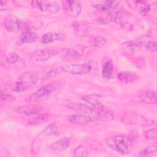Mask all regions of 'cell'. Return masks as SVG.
<instances>
[{"label": "cell", "instance_id": "obj_18", "mask_svg": "<svg viewBox=\"0 0 157 157\" xmlns=\"http://www.w3.org/2000/svg\"><path fill=\"white\" fill-rule=\"evenodd\" d=\"M48 119V115L44 113H37L29 116L28 123L29 125H36L42 124L47 121Z\"/></svg>", "mask_w": 157, "mask_h": 157}, {"label": "cell", "instance_id": "obj_29", "mask_svg": "<svg viewBox=\"0 0 157 157\" xmlns=\"http://www.w3.org/2000/svg\"><path fill=\"white\" fill-rule=\"evenodd\" d=\"M58 131V127L55 123H51L48 125L44 130V132L47 135L56 134Z\"/></svg>", "mask_w": 157, "mask_h": 157}, {"label": "cell", "instance_id": "obj_2", "mask_svg": "<svg viewBox=\"0 0 157 157\" xmlns=\"http://www.w3.org/2000/svg\"><path fill=\"white\" fill-rule=\"evenodd\" d=\"M38 80L37 74L34 72H26L21 75L17 80L14 91L22 92L26 91L36 84Z\"/></svg>", "mask_w": 157, "mask_h": 157}, {"label": "cell", "instance_id": "obj_24", "mask_svg": "<svg viewBox=\"0 0 157 157\" xmlns=\"http://www.w3.org/2000/svg\"><path fill=\"white\" fill-rule=\"evenodd\" d=\"M121 47L123 50H126L128 52H131V53H133L136 52L140 47V46L138 45V44L136 40L126 41L122 43Z\"/></svg>", "mask_w": 157, "mask_h": 157}, {"label": "cell", "instance_id": "obj_10", "mask_svg": "<svg viewBox=\"0 0 157 157\" xmlns=\"http://www.w3.org/2000/svg\"><path fill=\"white\" fill-rule=\"evenodd\" d=\"M56 51L51 49H41L34 51L31 58L34 61H46L56 55Z\"/></svg>", "mask_w": 157, "mask_h": 157}, {"label": "cell", "instance_id": "obj_34", "mask_svg": "<svg viewBox=\"0 0 157 157\" xmlns=\"http://www.w3.org/2000/svg\"><path fill=\"white\" fill-rule=\"evenodd\" d=\"M1 99L7 102H12L15 99V98L10 94L7 93H3L2 91H1Z\"/></svg>", "mask_w": 157, "mask_h": 157}, {"label": "cell", "instance_id": "obj_12", "mask_svg": "<svg viewBox=\"0 0 157 157\" xmlns=\"http://www.w3.org/2000/svg\"><path fill=\"white\" fill-rule=\"evenodd\" d=\"M81 54L74 48H63L59 53L60 58L64 61H72L78 59Z\"/></svg>", "mask_w": 157, "mask_h": 157}, {"label": "cell", "instance_id": "obj_5", "mask_svg": "<svg viewBox=\"0 0 157 157\" xmlns=\"http://www.w3.org/2000/svg\"><path fill=\"white\" fill-rule=\"evenodd\" d=\"M62 4L66 14L71 17L76 18L81 13V4L78 1H64Z\"/></svg>", "mask_w": 157, "mask_h": 157}, {"label": "cell", "instance_id": "obj_4", "mask_svg": "<svg viewBox=\"0 0 157 157\" xmlns=\"http://www.w3.org/2000/svg\"><path fill=\"white\" fill-rule=\"evenodd\" d=\"M31 6L33 7H37L42 12H48L55 13L59 9L58 4L55 1H33L31 2Z\"/></svg>", "mask_w": 157, "mask_h": 157}, {"label": "cell", "instance_id": "obj_33", "mask_svg": "<svg viewBox=\"0 0 157 157\" xmlns=\"http://www.w3.org/2000/svg\"><path fill=\"white\" fill-rule=\"evenodd\" d=\"M128 138L131 141V142H134L137 141L139 138V133L137 130H133L130 132L128 136Z\"/></svg>", "mask_w": 157, "mask_h": 157}, {"label": "cell", "instance_id": "obj_15", "mask_svg": "<svg viewBox=\"0 0 157 157\" xmlns=\"http://www.w3.org/2000/svg\"><path fill=\"white\" fill-rule=\"evenodd\" d=\"M113 63L110 58L106 59L102 66L101 74L102 78L105 80H109L113 75Z\"/></svg>", "mask_w": 157, "mask_h": 157}, {"label": "cell", "instance_id": "obj_19", "mask_svg": "<svg viewBox=\"0 0 157 157\" xmlns=\"http://www.w3.org/2000/svg\"><path fill=\"white\" fill-rule=\"evenodd\" d=\"M138 75L136 73L130 71H124L121 72L118 74V80L124 84L129 83L132 82L137 80Z\"/></svg>", "mask_w": 157, "mask_h": 157}, {"label": "cell", "instance_id": "obj_26", "mask_svg": "<svg viewBox=\"0 0 157 157\" xmlns=\"http://www.w3.org/2000/svg\"><path fill=\"white\" fill-rule=\"evenodd\" d=\"M72 26L74 29L80 35H83L88 32V26L82 23L75 21L72 23Z\"/></svg>", "mask_w": 157, "mask_h": 157}, {"label": "cell", "instance_id": "obj_22", "mask_svg": "<svg viewBox=\"0 0 157 157\" xmlns=\"http://www.w3.org/2000/svg\"><path fill=\"white\" fill-rule=\"evenodd\" d=\"M140 101L147 104H155L156 102V92L152 90H146L139 96Z\"/></svg>", "mask_w": 157, "mask_h": 157}, {"label": "cell", "instance_id": "obj_23", "mask_svg": "<svg viewBox=\"0 0 157 157\" xmlns=\"http://www.w3.org/2000/svg\"><path fill=\"white\" fill-rule=\"evenodd\" d=\"M62 34L61 33L49 32L43 35L40 39V42L43 44H47L61 39Z\"/></svg>", "mask_w": 157, "mask_h": 157}, {"label": "cell", "instance_id": "obj_13", "mask_svg": "<svg viewBox=\"0 0 157 157\" xmlns=\"http://www.w3.org/2000/svg\"><path fill=\"white\" fill-rule=\"evenodd\" d=\"M127 6L140 13H145L151 10V6L142 1H126Z\"/></svg>", "mask_w": 157, "mask_h": 157}, {"label": "cell", "instance_id": "obj_31", "mask_svg": "<svg viewBox=\"0 0 157 157\" xmlns=\"http://www.w3.org/2000/svg\"><path fill=\"white\" fill-rule=\"evenodd\" d=\"M74 155L75 156H87L86 149L83 146L79 145L74 150Z\"/></svg>", "mask_w": 157, "mask_h": 157}, {"label": "cell", "instance_id": "obj_30", "mask_svg": "<svg viewBox=\"0 0 157 157\" xmlns=\"http://www.w3.org/2000/svg\"><path fill=\"white\" fill-rule=\"evenodd\" d=\"M20 59V56L16 52L10 53L6 58V60L9 63L15 64L19 61Z\"/></svg>", "mask_w": 157, "mask_h": 157}, {"label": "cell", "instance_id": "obj_36", "mask_svg": "<svg viewBox=\"0 0 157 157\" xmlns=\"http://www.w3.org/2000/svg\"><path fill=\"white\" fill-rule=\"evenodd\" d=\"M0 8L1 10H6L8 9V6L7 5L6 2H4L3 1H1V5H0Z\"/></svg>", "mask_w": 157, "mask_h": 157}, {"label": "cell", "instance_id": "obj_20", "mask_svg": "<svg viewBox=\"0 0 157 157\" xmlns=\"http://www.w3.org/2000/svg\"><path fill=\"white\" fill-rule=\"evenodd\" d=\"M37 34L31 29H26L20 36L19 43L20 44L24 43H32L37 39Z\"/></svg>", "mask_w": 157, "mask_h": 157}, {"label": "cell", "instance_id": "obj_25", "mask_svg": "<svg viewBox=\"0 0 157 157\" xmlns=\"http://www.w3.org/2000/svg\"><path fill=\"white\" fill-rule=\"evenodd\" d=\"M64 70V68L63 67H57L53 69H51L48 71H47L46 73H45L42 77V80H47L51 78H53L57 75L61 73Z\"/></svg>", "mask_w": 157, "mask_h": 157}, {"label": "cell", "instance_id": "obj_8", "mask_svg": "<svg viewBox=\"0 0 157 157\" xmlns=\"http://www.w3.org/2000/svg\"><path fill=\"white\" fill-rule=\"evenodd\" d=\"M68 121L74 124L85 125L96 121V118L87 114H74L69 116Z\"/></svg>", "mask_w": 157, "mask_h": 157}, {"label": "cell", "instance_id": "obj_16", "mask_svg": "<svg viewBox=\"0 0 157 157\" xmlns=\"http://www.w3.org/2000/svg\"><path fill=\"white\" fill-rule=\"evenodd\" d=\"M70 138L68 137H63L62 139L53 142L50 145V148L53 151H62L66 150L70 145Z\"/></svg>", "mask_w": 157, "mask_h": 157}, {"label": "cell", "instance_id": "obj_28", "mask_svg": "<svg viewBox=\"0 0 157 157\" xmlns=\"http://www.w3.org/2000/svg\"><path fill=\"white\" fill-rule=\"evenodd\" d=\"M105 42V40L104 37L101 36H94L91 39V44L95 47H101Z\"/></svg>", "mask_w": 157, "mask_h": 157}, {"label": "cell", "instance_id": "obj_6", "mask_svg": "<svg viewBox=\"0 0 157 157\" xmlns=\"http://www.w3.org/2000/svg\"><path fill=\"white\" fill-rule=\"evenodd\" d=\"M92 65L90 62L82 64H72L67 67V71L73 75H82L90 72Z\"/></svg>", "mask_w": 157, "mask_h": 157}, {"label": "cell", "instance_id": "obj_7", "mask_svg": "<svg viewBox=\"0 0 157 157\" xmlns=\"http://www.w3.org/2000/svg\"><path fill=\"white\" fill-rule=\"evenodd\" d=\"M93 112H95V118L96 120H98L102 121H108L112 120L114 118L112 111L109 108L105 107L102 104L96 107Z\"/></svg>", "mask_w": 157, "mask_h": 157}, {"label": "cell", "instance_id": "obj_9", "mask_svg": "<svg viewBox=\"0 0 157 157\" xmlns=\"http://www.w3.org/2000/svg\"><path fill=\"white\" fill-rule=\"evenodd\" d=\"M136 41L140 47L144 46L151 52H156V42L150 36H141L139 37Z\"/></svg>", "mask_w": 157, "mask_h": 157}, {"label": "cell", "instance_id": "obj_3", "mask_svg": "<svg viewBox=\"0 0 157 157\" xmlns=\"http://www.w3.org/2000/svg\"><path fill=\"white\" fill-rule=\"evenodd\" d=\"M59 83L58 82H53L50 84L42 86L29 96V101L34 102L46 98L51 93L56 90L59 88Z\"/></svg>", "mask_w": 157, "mask_h": 157}, {"label": "cell", "instance_id": "obj_32", "mask_svg": "<svg viewBox=\"0 0 157 157\" xmlns=\"http://www.w3.org/2000/svg\"><path fill=\"white\" fill-rule=\"evenodd\" d=\"M145 137L147 139H155L156 137V128L150 129L145 132Z\"/></svg>", "mask_w": 157, "mask_h": 157}, {"label": "cell", "instance_id": "obj_14", "mask_svg": "<svg viewBox=\"0 0 157 157\" xmlns=\"http://www.w3.org/2000/svg\"><path fill=\"white\" fill-rule=\"evenodd\" d=\"M4 28L10 32H17L20 29L21 22L15 17H7L3 21Z\"/></svg>", "mask_w": 157, "mask_h": 157}, {"label": "cell", "instance_id": "obj_17", "mask_svg": "<svg viewBox=\"0 0 157 157\" xmlns=\"http://www.w3.org/2000/svg\"><path fill=\"white\" fill-rule=\"evenodd\" d=\"M119 1H106L96 4L94 7L101 12H112L114 10L119 4Z\"/></svg>", "mask_w": 157, "mask_h": 157}, {"label": "cell", "instance_id": "obj_27", "mask_svg": "<svg viewBox=\"0 0 157 157\" xmlns=\"http://www.w3.org/2000/svg\"><path fill=\"white\" fill-rule=\"evenodd\" d=\"M156 151V148L155 146H150L148 147L143 150L140 151L137 155L139 156H153Z\"/></svg>", "mask_w": 157, "mask_h": 157}, {"label": "cell", "instance_id": "obj_21", "mask_svg": "<svg viewBox=\"0 0 157 157\" xmlns=\"http://www.w3.org/2000/svg\"><path fill=\"white\" fill-rule=\"evenodd\" d=\"M42 109L36 105H26L17 108V111L18 113H25L28 116L41 112Z\"/></svg>", "mask_w": 157, "mask_h": 157}, {"label": "cell", "instance_id": "obj_35", "mask_svg": "<svg viewBox=\"0 0 157 157\" xmlns=\"http://www.w3.org/2000/svg\"><path fill=\"white\" fill-rule=\"evenodd\" d=\"M120 25H121L122 28L124 30H126V31H131L132 29V28H133L132 25L127 21H124L122 23H121Z\"/></svg>", "mask_w": 157, "mask_h": 157}, {"label": "cell", "instance_id": "obj_1", "mask_svg": "<svg viewBox=\"0 0 157 157\" xmlns=\"http://www.w3.org/2000/svg\"><path fill=\"white\" fill-rule=\"evenodd\" d=\"M109 148L121 153H129L132 149V143L128 137L125 136H115L106 141Z\"/></svg>", "mask_w": 157, "mask_h": 157}, {"label": "cell", "instance_id": "obj_11", "mask_svg": "<svg viewBox=\"0 0 157 157\" xmlns=\"http://www.w3.org/2000/svg\"><path fill=\"white\" fill-rule=\"evenodd\" d=\"M128 17V13L123 10H114L107 14V18L110 21L117 23H122L126 21V19Z\"/></svg>", "mask_w": 157, "mask_h": 157}]
</instances>
